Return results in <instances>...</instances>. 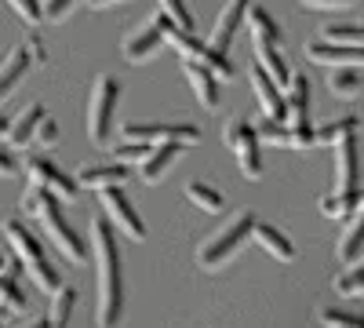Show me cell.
Returning a JSON list of instances; mask_svg holds the SVG:
<instances>
[{
    "mask_svg": "<svg viewBox=\"0 0 364 328\" xmlns=\"http://www.w3.org/2000/svg\"><path fill=\"white\" fill-rule=\"evenodd\" d=\"M255 44V63L273 77V80H277L281 88H284V92H288V84H291V77H295V70L288 66V58L281 55V48H273V44H259V41H252Z\"/></svg>",
    "mask_w": 364,
    "mask_h": 328,
    "instance_id": "20",
    "label": "cell"
},
{
    "mask_svg": "<svg viewBox=\"0 0 364 328\" xmlns=\"http://www.w3.org/2000/svg\"><path fill=\"white\" fill-rule=\"evenodd\" d=\"M15 168H18V164H15V154L0 146V179H11V175H15Z\"/></svg>",
    "mask_w": 364,
    "mask_h": 328,
    "instance_id": "43",
    "label": "cell"
},
{
    "mask_svg": "<svg viewBox=\"0 0 364 328\" xmlns=\"http://www.w3.org/2000/svg\"><path fill=\"white\" fill-rule=\"evenodd\" d=\"M0 310H15V314L26 310V295H22V288L15 281V266L0 274Z\"/></svg>",
    "mask_w": 364,
    "mask_h": 328,
    "instance_id": "28",
    "label": "cell"
},
{
    "mask_svg": "<svg viewBox=\"0 0 364 328\" xmlns=\"http://www.w3.org/2000/svg\"><path fill=\"white\" fill-rule=\"evenodd\" d=\"M0 135H11V125H8V117L0 113Z\"/></svg>",
    "mask_w": 364,
    "mask_h": 328,
    "instance_id": "45",
    "label": "cell"
},
{
    "mask_svg": "<svg viewBox=\"0 0 364 328\" xmlns=\"http://www.w3.org/2000/svg\"><path fill=\"white\" fill-rule=\"evenodd\" d=\"M248 18V0H226V8L219 11L215 26H211V37H208V48H215V51H230L233 37H237V29L240 22Z\"/></svg>",
    "mask_w": 364,
    "mask_h": 328,
    "instance_id": "12",
    "label": "cell"
},
{
    "mask_svg": "<svg viewBox=\"0 0 364 328\" xmlns=\"http://www.w3.org/2000/svg\"><path fill=\"white\" fill-rule=\"evenodd\" d=\"M26 171H29V183H37V186H44V190H51L55 197H63V201H77L80 197V179H73V175H66L63 168H58L55 161H48L44 154H33L26 161Z\"/></svg>",
    "mask_w": 364,
    "mask_h": 328,
    "instance_id": "9",
    "label": "cell"
},
{
    "mask_svg": "<svg viewBox=\"0 0 364 328\" xmlns=\"http://www.w3.org/2000/svg\"><path fill=\"white\" fill-rule=\"evenodd\" d=\"M336 292H339V295H346V300H364V259H360V263H353L350 270L336 281Z\"/></svg>",
    "mask_w": 364,
    "mask_h": 328,
    "instance_id": "32",
    "label": "cell"
},
{
    "mask_svg": "<svg viewBox=\"0 0 364 328\" xmlns=\"http://www.w3.org/2000/svg\"><path fill=\"white\" fill-rule=\"evenodd\" d=\"M91 252H95V324L120 328V321H124V274H120L113 223H102V216L91 219Z\"/></svg>",
    "mask_w": 364,
    "mask_h": 328,
    "instance_id": "1",
    "label": "cell"
},
{
    "mask_svg": "<svg viewBox=\"0 0 364 328\" xmlns=\"http://www.w3.org/2000/svg\"><path fill=\"white\" fill-rule=\"evenodd\" d=\"M8 4H11L15 18H22L26 26L44 22V8H41V0H8Z\"/></svg>",
    "mask_w": 364,
    "mask_h": 328,
    "instance_id": "36",
    "label": "cell"
},
{
    "mask_svg": "<svg viewBox=\"0 0 364 328\" xmlns=\"http://www.w3.org/2000/svg\"><path fill=\"white\" fill-rule=\"evenodd\" d=\"M44 106L41 102H33V106H29L22 117H18V121L11 125V135H8V142L15 146V150H22V146H29V142H33L37 139V132H41V125H44Z\"/></svg>",
    "mask_w": 364,
    "mask_h": 328,
    "instance_id": "21",
    "label": "cell"
},
{
    "mask_svg": "<svg viewBox=\"0 0 364 328\" xmlns=\"http://www.w3.org/2000/svg\"><path fill=\"white\" fill-rule=\"evenodd\" d=\"M255 226H259V219L252 212H237L215 237H208V241L197 248V263L204 266V270H219V266H226L240 252V245L255 233Z\"/></svg>",
    "mask_w": 364,
    "mask_h": 328,
    "instance_id": "4",
    "label": "cell"
},
{
    "mask_svg": "<svg viewBox=\"0 0 364 328\" xmlns=\"http://www.w3.org/2000/svg\"><path fill=\"white\" fill-rule=\"evenodd\" d=\"M248 29H252V41H259V44H273V48H281L284 44V33H281V26H277V18H273L262 4H248Z\"/></svg>",
    "mask_w": 364,
    "mask_h": 328,
    "instance_id": "18",
    "label": "cell"
},
{
    "mask_svg": "<svg viewBox=\"0 0 364 328\" xmlns=\"http://www.w3.org/2000/svg\"><path fill=\"white\" fill-rule=\"evenodd\" d=\"M321 324L324 328H364V317L350 310H336V307H321Z\"/></svg>",
    "mask_w": 364,
    "mask_h": 328,
    "instance_id": "34",
    "label": "cell"
},
{
    "mask_svg": "<svg viewBox=\"0 0 364 328\" xmlns=\"http://www.w3.org/2000/svg\"><path fill=\"white\" fill-rule=\"evenodd\" d=\"M117 99H120V84H117V77L102 73L95 84H91V95H87V139L95 142V146H106L109 135H113Z\"/></svg>",
    "mask_w": 364,
    "mask_h": 328,
    "instance_id": "5",
    "label": "cell"
},
{
    "mask_svg": "<svg viewBox=\"0 0 364 328\" xmlns=\"http://www.w3.org/2000/svg\"><path fill=\"white\" fill-rule=\"evenodd\" d=\"M178 154H182L178 142H161V146H154V150H149V157L142 161V179H146V183H157V179L175 164Z\"/></svg>",
    "mask_w": 364,
    "mask_h": 328,
    "instance_id": "23",
    "label": "cell"
},
{
    "mask_svg": "<svg viewBox=\"0 0 364 328\" xmlns=\"http://www.w3.org/2000/svg\"><path fill=\"white\" fill-rule=\"evenodd\" d=\"M252 88H255V99H259V106H262V117H266V121L284 125L291 113H288V99H284V92H281V84L273 80L262 66H255V73H252Z\"/></svg>",
    "mask_w": 364,
    "mask_h": 328,
    "instance_id": "11",
    "label": "cell"
},
{
    "mask_svg": "<svg viewBox=\"0 0 364 328\" xmlns=\"http://www.w3.org/2000/svg\"><path fill=\"white\" fill-rule=\"evenodd\" d=\"M26 48H29V58H33L37 66H44V63H48V51H44V41H41L37 33H29V37H26Z\"/></svg>",
    "mask_w": 364,
    "mask_h": 328,
    "instance_id": "42",
    "label": "cell"
},
{
    "mask_svg": "<svg viewBox=\"0 0 364 328\" xmlns=\"http://www.w3.org/2000/svg\"><path fill=\"white\" fill-rule=\"evenodd\" d=\"M73 307H77V288H73V285H63V288H58V292L51 295V314H48V328H70Z\"/></svg>",
    "mask_w": 364,
    "mask_h": 328,
    "instance_id": "25",
    "label": "cell"
},
{
    "mask_svg": "<svg viewBox=\"0 0 364 328\" xmlns=\"http://www.w3.org/2000/svg\"><path fill=\"white\" fill-rule=\"evenodd\" d=\"M29 66H33V58H29V48L26 44H15L11 51H8V58L0 63V102H4L15 88H18V80L29 73Z\"/></svg>",
    "mask_w": 364,
    "mask_h": 328,
    "instance_id": "16",
    "label": "cell"
},
{
    "mask_svg": "<svg viewBox=\"0 0 364 328\" xmlns=\"http://www.w3.org/2000/svg\"><path fill=\"white\" fill-rule=\"evenodd\" d=\"M223 142L237 154V164H240V175L245 179H259L262 175V135H259L255 125L233 117V121L223 128Z\"/></svg>",
    "mask_w": 364,
    "mask_h": 328,
    "instance_id": "6",
    "label": "cell"
},
{
    "mask_svg": "<svg viewBox=\"0 0 364 328\" xmlns=\"http://www.w3.org/2000/svg\"><path fill=\"white\" fill-rule=\"evenodd\" d=\"M321 41L343 44V48H364V26H324Z\"/></svg>",
    "mask_w": 364,
    "mask_h": 328,
    "instance_id": "31",
    "label": "cell"
},
{
    "mask_svg": "<svg viewBox=\"0 0 364 328\" xmlns=\"http://www.w3.org/2000/svg\"><path fill=\"white\" fill-rule=\"evenodd\" d=\"M4 237H8V245H11L15 259L26 266V274L37 281V288H41V292H51V295H55L58 288H63V277H58V270L48 263V255H44L41 241L26 230V223L8 219V223H4Z\"/></svg>",
    "mask_w": 364,
    "mask_h": 328,
    "instance_id": "3",
    "label": "cell"
},
{
    "mask_svg": "<svg viewBox=\"0 0 364 328\" xmlns=\"http://www.w3.org/2000/svg\"><path fill=\"white\" fill-rule=\"evenodd\" d=\"M306 58L317 66H331V70H343V66H364V48H343V44H328V41H310L306 44Z\"/></svg>",
    "mask_w": 364,
    "mask_h": 328,
    "instance_id": "14",
    "label": "cell"
},
{
    "mask_svg": "<svg viewBox=\"0 0 364 328\" xmlns=\"http://www.w3.org/2000/svg\"><path fill=\"white\" fill-rule=\"evenodd\" d=\"M58 201H63V197H55L51 190H44V186H37V183H29L26 194H22V212H26V216H33V219L44 226V233L51 237V245L63 252L66 259L84 263V259H87V248H84V241L77 237V230L66 223V216H63V208H58Z\"/></svg>",
    "mask_w": 364,
    "mask_h": 328,
    "instance_id": "2",
    "label": "cell"
},
{
    "mask_svg": "<svg viewBox=\"0 0 364 328\" xmlns=\"http://www.w3.org/2000/svg\"><path fill=\"white\" fill-rule=\"evenodd\" d=\"M182 77L190 80L193 95L200 99L204 110H219V77L211 73L204 63H190V58H182Z\"/></svg>",
    "mask_w": 364,
    "mask_h": 328,
    "instance_id": "15",
    "label": "cell"
},
{
    "mask_svg": "<svg viewBox=\"0 0 364 328\" xmlns=\"http://www.w3.org/2000/svg\"><path fill=\"white\" fill-rule=\"evenodd\" d=\"M77 179H80V186H84V190L120 186V183L128 179V164H120V161H113V164H87Z\"/></svg>",
    "mask_w": 364,
    "mask_h": 328,
    "instance_id": "19",
    "label": "cell"
},
{
    "mask_svg": "<svg viewBox=\"0 0 364 328\" xmlns=\"http://www.w3.org/2000/svg\"><path fill=\"white\" fill-rule=\"evenodd\" d=\"M0 328H4V321H0Z\"/></svg>",
    "mask_w": 364,
    "mask_h": 328,
    "instance_id": "48",
    "label": "cell"
},
{
    "mask_svg": "<svg viewBox=\"0 0 364 328\" xmlns=\"http://www.w3.org/2000/svg\"><path fill=\"white\" fill-rule=\"evenodd\" d=\"M255 241H259L273 259H281V263H291V259H295V245L288 241V233H281L273 223H259V226H255Z\"/></svg>",
    "mask_w": 364,
    "mask_h": 328,
    "instance_id": "22",
    "label": "cell"
},
{
    "mask_svg": "<svg viewBox=\"0 0 364 328\" xmlns=\"http://www.w3.org/2000/svg\"><path fill=\"white\" fill-rule=\"evenodd\" d=\"M360 255H364V194H360V208L346 219V230L339 237V259L346 266L360 263Z\"/></svg>",
    "mask_w": 364,
    "mask_h": 328,
    "instance_id": "17",
    "label": "cell"
},
{
    "mask_svg": "<svg viewBox=\"0 0 364 328\" xmlns=\"http://www.w3.org/2000/svg\"><path fill=\"white\" fill-rule=\"evenodd\" d=\"M4 266H8V255H0V274H4Z\"/></svg>",
    "mask_w": 364,
    "mask_h": 328,
    "instance_id": "47",
    "label": "cell"
},
{
    "mask_svg": "<svg viewBox=\"0 0 364 328\" xmlns=\"http://www.w3.org/2000/svg\"><path fill=\"white\" fill-rule=\"evenodd\" d=\"M284 99H288L291 121L295 125H310V80L302 73H295L291 84H288V92H284Z\"/></svg>",
    "mask_w": 364,
    "mask_h": 328,
    "instance_id": "24",
    "label": "cell"
},
{
    "mask_svg": "<svg viewBox=\"0 0 364 328\" xmlns=\"http://www.w3.org/2000/svg\"><path fill=\"white\" fill-rule=\"evenodd\" d=\"M306 8H317V11H343V8H353L357 0H299Z\"/></svg>",
    "mask_w": 364,
    "mask_h": 328,
    "instance_id": "40",
    "label": "cell"
},
{
    "mask_svg": "<svg viewBox=\"0 0 364 328\" xmlns=\"http://www.w3.org/2000/svg\"><path fill=\"white\" fill-rule=\"evenodd\" d=\"M186 197H190L197 208H204V212H223V208H226V197H223V190H215L211 183H200V179L186 183Z\"/></svg>",
    "mask_w": 364,
    "mask_h": 328,
    "instance_id": "26",
    "label": "cell"
},
{
    "mask_svg": "<svg viewBox=\"0 0 364 328\" xmlns=\"http://www.w3.org/2000/svg\"><path fill=\"white\" fill-rule=\"evenodd\" d=\"M149 150H154V146L149 142H135V139H124L113 150V161H120V164H128V161H146L149 157Z\"/></svg>",
    "mask_w": 364,
    "mask_h": 328,
    "instance_id": "35",
    "label": "cell"
},
{
    "mask_svg": "<svg viewBox=\"0 0 364 328\" xmlns=\"http://www.w3.org/2000/svg\"><path fill=\"white\" fill-rule=\"evenodd\" d=\"M37 142L41 146H55L58 142V121H55V117H44V125L37 132Z\"/></svg>",
    "mask_w": 364,
    "mask_h": 328,
    "instance_id": "41",
    "label": "cell"
},
{
    "mask_svg": "<svg viewBox=\"0 0 364 328\" xmlns=\"http://www.w3.org/2000/svg\"><path fill=\"white\" fill-rule=\"evenodd\" d=\"M161 4V15H168L178 29H186V33H193V11L186 0H157Z\"/></svg>",
    "mask_w": 364,
    "mask_h": 328,
    "instance_id": "33",
    "label": "cell"
},
{
    "mask_svg": "<svg viewBox=\"0 0 364 328\" xmlns=\"http://www.w3.org/2000/svg\"><path fill=\"white\" fill-rule=\"evenodd\" d=\"M124 139L135 142H149V146H161V142H178V146H197L200 142V128L197 125H178V121H128L124 125Z\"/></svg>",
    "mask_w": 364,
    "mask_h": 328,
    "instance_id": "7",
    "label": "cell"
},
{
    "mask_svg": "<svg viewBox=\"0 0 364 328\" xmlns=\"http://www.w3.org/2000/svg\"><path fill=\"white\" fill-rule=\"evenodd\" d=\"M259 135H262V142H269V146H291V128H284V125H277V121H262V125H259Z\"/></svg>",
    "mask_w": 364,
    "mask_h": 328,
    "instance_id": "37",
    "label": "cell"
},
{
    "mask_svg": "<svg viewBox=\"0 0 364 328\" xmlns=\"http://www.w3.org/2000/svg\"><path fill=\"white\" fill-rule=\"evenodd\" d=\"M77 0H48L44 4V22H63L70 11H73Z\"/></svg>",
    "mask_w": 364,
    "mask_h": 328,
    "instance_id": "39",
    "label": "cell"
},
{
    "mask_svg": "<svg viewBox=\"0 0 364 328\" xmlns=\"http://www.w3.org/2000/svg\"><path fill=\"white\" fill-rule=\"evenodd\" d=\"M353 132H357V117L350 113V117H339V121L321 125V128H317V142H321V146H336L339 139H346V135H353Z\"/></svg>",
    "mask_w": 364,
    "mask_h": 328,
    "instance_id": "30",
    "label": "cell"
},
{
    "mask_svg": "<svg viewBox=\"0 0 364 328\" xmlns=\"http://www.w3.org/2000/svg\"><path fill=\"white\" fill-rule=\"evenodd\" d=\"M328 88H331V95H339V99H353V95H360V77H357V70H353V66L331 70Z\"/></svg>",
    "mask_w": 364,
    "mask_h": 328,
    "instance_id": "29",
    "label": "cell"
},
{
    "mask_svg": "<svg viewBox=\"0 0 364 328\" xmlns=\"http://www.w3.org/2000/svg\"><path fill=\"white\" fill-rule=\"evenodd\" d=\"M164 44H168L164 41V29L154 18V22H146L142 29H135V33L124 37V58H128V63H149V58H154Z\"/></svg>",
    "mask_w": 364,
    "mask_h": 328,
    "instance_id": "13",
    "label": "cell"
},
{
    "mask_svg": "<svg viewBox=\"0 0 364 328\" xmlns=\"http://www.w3.org/2000/svg\"><path fill=\"white\" fill-rule=\"evenodd\" d=\"M360 208V194H328L321 197V212L328 219H350Z\"/></svg>",
    "mask_w": 364,
    "mask_h": 328,
    "instance_id": "27",
    "label": "cell"
},
{
    "mask_svg": "<svg viewBox=\"0 0 364 328\" xmlns=\"http://www.w3.org/2000/svg\"><path fill=\"white\" fill-rule=\"evenodd\" d=\"M317 142V128L314 125H291V150H310Z\"/></svg>",
    "mask_w": 364,
    "mask_h": 328,
    "instance_id": "38",
    "label": "cell"
},
{
    "mask_svg": "<svg viewBox=\"0 0 364 328\" xmlns=\"http://www.w3.org/2000/svg\"><path fill=\"white\" fill-rule=\"evenodd\" d=\"M99 201H102V212L113 223V230H120L124 237H132V241H146V226H142L135 204H132V197L124 190H120V186H102Z\"/></svg>",
    "mask_w": 364,
    "mask_h": 328,
    "instance_id": "8",
    "label": "cell"
},
{
    "mask_svg": "<svg viewBox=\"0 0 364 328\" xmlns=\"http://www.w3.org/2000/svg\"><path fill=\"white\" fill-rule=\"evenodd\" d=\"M26 328H48V321H33V324H26Z\"/></svg>",
    "mask_w": 364,
    "mask_h": 328,
    "instance_id": "46",
    "label": "cell"
},
{
    "mask_svg": "<svg viewBox=\"0 0 364 328\" xmlns=\"http://www.w3.org/2000/svg\"><path fill=\"white\" fill-rule=\"evenodd\" d=\"M113 4H120V0H87V8H113Z\"/></svg>",
    "mask_w": 364,
    "mask_h": 328,
    "instance_id": "44",
    "label": "cell"
},
{
    "mask_svg": "<svg viewBox=\"0 0 364 328\" xmlns=\"http://www.w3.org/2000/svg\"><path fill=\"white\" fill-rule=\"evenodd\" d=\"M336 194H360V164H357V132L336 146Z\"/></svg>",
    "mask_w": 364,
    "mask_h": 328,
    "instance_id": "10",
    "label": "cell"
}]
</instances>
